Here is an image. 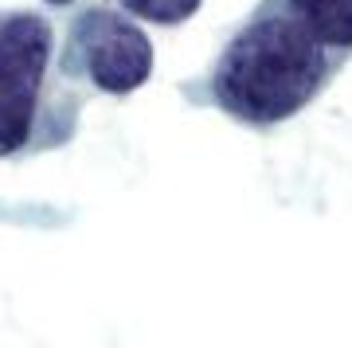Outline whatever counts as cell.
Returning a JSON list of instances; mask_svg holds the SVG:
<instances>
[{
  "mask_svg": "<svg viewBox=\"0 0 352 348\" xmlns=\"http://www.w3.org/2000/svg\"><path fill=\"white\" fill-rule=\"evenodd\" d=\"M263 4L294 16L329 51L352 59V0H263Z\"/></svg>",
  "mask_w": 352,
  "mask_h": 348,
  "instance_id": "4",
  "label": "cell"
},
{
  "mask_svg": "<svg viewBox=\"0 0 352 348\" xmlns=\"http://www.w3.org/2000/svg\"><path fill=\"white\" fill-rule=\"evenodd\" d=\"M122 12H129L133 20H145V24H161V28H176L192 20L200 12L204 0H113Z\"/></svg>",
  "mask_w": 352,
  "mask_h": 348,
  "instance_id": "5",
  "label": "cell"
},
{
  "mask_svg": "<svg viewBox=\"0 0 352 348\" xmlns=\"http://www.w3.org/2000/svg\"><path fill=\"white\" fill-rule=\"evenodd\" d=\"M43 4H51V8H67V4H75V0H43Z\"/></svg>",
  "mask_w": 352,
  "mask_h": 348,
  "instance_id": "6",
  "label": "cell"
},
{
  "mask_svg": "<svg viewBox=\"0 0 352 348\" xmlns=\"http://www.w3.org/2000/svg\"><path fill=\"white\" fill-rule=\"evenodd\" d=\"M82 102V87L59 67L47 16L32 8L0 16V161L71 145Z\"/></svg>",
  "mask_w": 352,
  "mask_h": 348,
  "instance_id": "2",
  "label": "cell"
},
{
  "mask_svg": "<svg viewBox=\"0 0 352 348\" xmlns=\"http://www.w3.org/2000/svg\"><path fill=\"white\" fill-rule=\"evenodd\" d=\"M59 67L78 87L126 98L153 75V39L113 4H87L67 20Z\"/></svg>",
  "mask_w": 352,
  "mask_h": 348,
  "instance_id": "3",
  "label": "cell"
},
{
  "mask_svg": "<svg viewBox=\"0 0 352 348\" xmlns=\"http://www.w3.org/2000/svg\"><path fill=\"white\" fill-rule=\"evenodd\" d=\"M344 63L349 59L314 39L294 16L258 0L215 55L208 78L192 83L204 90H188V98L208 102L251 129H274L298 118L344 71Z\"/></svg>",
  "mask_w": 352,
  "mask_h": 348,
  "instance_id": "1",
  "label": "cell"
}]
</instances>
